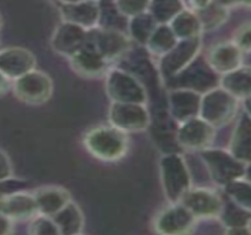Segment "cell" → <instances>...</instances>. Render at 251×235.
<instances>
[{"label":"cell","instance_id":"3957f363","mask_svg":"<svg viewBox=\"0 0 251 235\" xmlns=\"http://www.w3.org/2000/svg\"><path fill=\"white\" fill-rule=\"evenodd\" d=\"M160 175L166 198L177 204L190 189V176L184 160L178 154L165 155L160 161Z\"/></svg>","mask_w":251,"mask_h":235},{"label":"cell","instance_id":"603a6c76","mask_svg":"<svg viewBox=\"0 0 251 235\" xmlns=\"http://www.w3.org/2000/svg\"><path fill=\"white\" fill-rule=\"evenodd\" d=\"M222 89L231 93L236 98L250 97V67L239 66L232 71L224 73L221 79Z\"/></svg>","mask_w":251,"mask_h":235},{"label":"cell","instance_id":"f546056e","mask_svg":"<svg viewBox=\"0 0 251 235\" xmlns=\"http://www.w3.org/2000/svg\"><path fill=\"white\" fill-rule=\"evenodd\" d=\"M226 190L227 195L232 199L235 204H237L245 209L250 210L251 204V192H250V183L249 181H243L242 178L233 180L226 184Z\"/></svg>","mask_w":251,"mask_h":235},{"label":"cell","instance_id":"4316f807","mask_svg":"<svg viewBox=\"0 0 251 235\" xmlns=\"http://www.w3.org/2000/svg\"><path fill=\"white\" fill-rule=\"evenodd\" d=\"M184 8L183 0H150L148 12L157 24H169Z\"/></svg>","mask_w":251,"mask_h":235},{"label":"cell","instance_id":"8992f818","mask_svg":"<svg viewBox=\"0 0 251 235\" xmlns=\"http://www.w3.org/2000/svg\"><path fill=\"white\" fill-rule=\"evenodd\" d=\"M86 43L97 50L107 61L121 58L130 50L131 39L121 30L96 28L87 30Z\"/></svg>","mask_w":251,"mask_h":235},{"label":"cell","instance_id":"6da1fadb","mask_svg":"<svg viewBox=\"0 0 251 235\" xmlns=\"http://www.w3.org/2000/svg\"><path fill=\"white\" fill-rule=\"evenodd\" d=\"M84 146L90 154L101 161H117L129 148L126 133L113 125H100L90 129L84 136Z\"/></svg>","mask_w":251,"mask_h":235},{"label":"cell","instance_id":"cb8c5ba5","mask_svg":"<svg viewBox=\"0 0 251 235\" xmlns=\"http://www.w3.org/2000/svg\"><path fill=\"white\" fill-rule=\"evenodd\" d=\"M172 32L177 39H186V38L198 37L202 32V26H201L200 20L196 13L191 10L180 11L179 13L175 17L174 19L169 23Z\"/></svg>","mask_w":251,"mask_h":235},{"label":"cell","instance_id":"9a60e30c","mask_svg":"<svg viewBox=\"0 0 251 235\" xmlns=\"http://www.w3.org/2000/svg\"><path fill=\"white\" fill-rule=\"evenodd\" d=\"M195 217L179 202L172 204L157 216L154 227L162 234H182L188 233L195 225Z\"/></svg>","mask_w":251,"mask_h":235},{"label":"cell","instance_id":"5bb4252c","mask_svg":"<svg viewBox=\"0 0 251 235\" xmlns=\"http://www.w3.org/2000/svg\"><path fill=\"white\" fill-rule=\"evenodd\" d=\"M0 214L12 221H26L38 214L33 194L16 190L0 196Z\"/></svg>","mask_w":251,"mask_h":235},{"label":"cell","instance_id":"ac0fdd59","mask_svg":"<svg viewBox=\"0 0 251 235\" xmlns=\"http://www.w3.org/2000/svg\"><path fill=\"white\" fill-rule=\"evenodd\" d=\"M206 63L216 73L224 75L241 66L242 51L233 42L221 43L210 50Z\"/></svg>","mask_w":251,"mask_h":235},{"label":"cell","instance_id":"30bf717a","mask_svg":"<svg viewBox=\"0 0 251 235\" xmlns=\"http://www.w3.org/2000/svg\"><path fill=\"white\" fill-rule=\"evenodd\" d=\"M214 137L215 128L201 117H192L180 123L176 135L178 145L189 150H203Z\"/></svg>","mask_w":251,"mask_h":235},{"label":"cell","instance_id":"4fadbf2b","mask_svg":"<svg viewBox=\"0 0 251 235\" xmlns=\"http://www.w3.org/2000/svg\"><path fill=\"white\" fill-rule=\"evenodd\" d=\"M37 59L30 50L18 46L0 50V72L14 81L36 69Z\"/></svg>","mask_w":251,"mask_h":235},{"label":"cell","instance_id":"277c9868","mask_svg":"<svg viewBox=\"0 0 251 235\" xmlns=\"http://www.w3.org/2000/svg\"><path fill=\"white\" fill-rule=\"evenodd\" d=\"M13 92L19 101L31 105L44 104L53 93V82L48 73L33 69L13 81Z\"/></svg>","mask_w":251,"mask_h":235},{"label":"cell","instance_id":"ffe728a7","mask_svg":"<svg viewBox=\"0 0 251 235\" xmlns=\"http://www.w3.org/2000/svg\"><path fill=\"white\" fill-rule=\"evenodd\" d=\"M169 101L171 116L179 123L192 118L200 111L201 96L194 90L182 89L172 91Z\"/></svg>","mask_w":251,"mask_h":235},{"label":"cell","instance_id":"d6a6232c","mask_svg":"<svg viewBox=\"0 0 251 235\" xmlns=\"http://www.w3.org/2000/svg\"><path fill=\"white\" fill-rule=\"evenodd\" d=\"M233 43L238 46V49L242 52L244 51H250V24H247L241 26L238 29V31L236 32L235 40Z\"/></svg>","mask_w":251,"mask_h":235},{"label":"cell","instance_id":"e575fe53","mask_svg":"<svg viewBox=\"0 0 251 235\" xmlns=\"http://www.w3.org/2000/svg\"><path fill=\"white\" fill-rule=\"evenodd\" d=\"M13 221L5 215L0 214V235H6L12 233Z\"/></svg>","mask_w":251,"mask_h":235},{"label":"cell","instance_id":"484cf974","mask_svg":"<svg viewBox=\"0 0 251 235\" xmlns=\"http://www.w3.org/2000/svg\"><path fill=\"white\" fill-rule=\"evenodd\" d=\"M157 25H158L157 22L148 11L131 17L129 18L130 37L136 42L147 45L149 38L152 34Z\"/></svg>","mask_w":251,"mask_h":235},{"label":"cell","instance_id":"ba28073f","mask_svg":"<svg viewBox=\"0 0 251 235\" xmlns=\"http://www.w3.org/2000/svg\"><path fill=\"white\" fill-rule=\"evenodd\" d=\"M201 49V38L192 37L178 39L175 46L162 56L159 61L163 76L172 78L191 64Z\"/></svg>","mask_w":251,"mask_h":235},{"label":"cell","instance_id":"8fae6325","mask_svg":"<svg viewBox=\"0 0 251 235\" xmlns=\"http://www.w3.org/2000/svg\"><path fill=\"white\" fill-rule=\"evenodd\" d=\"M179 204H182L196 219L220 216L223 209V201L220 196L208 188H190L180 199Z\"/></svg>","mask_w":251,"mask_h":235},{"label":"cell","instance_id":"d590c367","mask_svg":"<svg viewBox=\"0 0 251 235\" xmlns=\"http://www.w3.org/2000/svg\"><path fill=\"white\" fill-rule=\"evenodd\" d=\"M212 0H189V4H190L191 11L197 12V11L203 10L211 2Z\"/></svg>","mask_w":251,"mask_h":235},{"label":"cell","instance_id":"e0dca14e","mask_svg":"<svg viewBox=\"0 0 251 235\" xmlns=\"http://www.w3.org/2000/svg\"><path fill=\"white\" fill-rule=\"evenodd\" d=\"M74 71L81 77L95 78L104 75L107 69V61L97 50L92 48L90 44L85 45L79 51L75 52L69 58Z\"/></svg>","mask_w":251,"mask_h":235},{"label":"cell","instance_id":"ab89813d","mask_svg":"<svg viewBox=\"0 0 251 235\" xmlns=\"http://www.w3.org/2000/svg\"><path fill=\"white\" fill-rule=\"evenodd\" d=\"M1 26H2V18L1 16H0V30H1Z\"/></svg>","mask_w":251,"mask_h":235},{"label":"cell","instance_id":"1f68e13d","mask_svg":"<svg viewBox=\"0 0 251 235\" xmlns=\"http://www.w3.org/2000/svg\"><path fill=\"white\" fill-rule=\"evenodd\" d=\"M112 2L123 17L131 18L148 11L150 0H112Z\"/></svg>","mask_w":251,"mask_h":235},{"label":"cell","instance_id":"d6986e66","mask_svg":"<svg viewBox=\"0 0 251 235\" xmlns=\"http://www.w3.org/2000/svg\"><path fill=\"white\" fill-rule=\"evenodd\" d=\"M38 213L53 216L65 205L71 201V195L65 188L58 186L40 187L33 193Z\"/></svg>","mask_w":251,"mask_h":235},{"label":"cell","instance_id":"d4e9b609","mask_svg":"<svg viewBox=\"0 0 251 235\" xmlns=\"http://www.w3.org/2000/svg\"><path fill=\"white\" fill-rule=\"evenodd\" d=\"M177 42V37L175 36L169 24H158L149 38L147 46L149 51L152 54L163 56L174 48Z\"/></svg>","mask_w":251,"mask_h":235},{"label":"cell","instance_id":"7402d4cb","mask_svg":"<svg viewBox=\"0 0 251 235\" xmlns=\"http://www.w3.org/2000/svg\"><path fill=\"white\" fill-rule=\"evenodd\" d=\"M250 116L247 114L239 119L236 125L230 143V152L243 163L250 162V142H251Z\"/></svg>","mask_w":251,"mask_h":235},{"label":"cell","instance_id":"5b68a950","mask_svg":"<svg viewBox=\"0 0 251 235\" xmlns=\"http://www.w3.org/2000/svg\"><path fill=\"white\" fill-rule=\"evenodd\" d=\"M106 90L116 103L144 104L147 102V92L139 79L124 70H111L106 78Z\"/></svg>","mask_w":251,"mask_h":235},{"label":"cell","instance_id":"f1b7e54d","mask_svg":"<svg viewBox=\"0 0 251 235\" xmlns=\"http://www.w3.org/2000/svg\"><path fill=\"white\" fill-rule=\"evenodd\" d=\"M220 217L227 228H237V227H249L250 225V210L245 209L237 204L223 206Z\"/></svg>","mask_w":251,"mask_h":235},{"label":"cell","instance_id":"4dcf8cb0","mask_svg":"<svg viewBox=\"0 0 251 235\" xmlns=\"http://www.w3.org/2000/svg\"><path fill=\"white\" fill-rule=\"evenodd\" d=\"M28 234L32 235H60L59 229L52 216L38 213L31 219L28 226Z\"/></svg>","mask_w":251,"mask_h":235},{"label":"cell","instance_id":"83f0119b","mask_svg":"<svg viewBox=\"0 0 251 235\" xmlns=\"http://www.w3.org/2000/svg\"><path fill=\"white\" fill-rule=\"evenodd\" d=\"M196 16L200 20L202 30H214L217 29L218 26L226 22L227 17H229V11L227 7L223 6L218 1L212 0L211 2L203 10L197 11Z\"/></svg>","mask_w":251,"mask_h":235},{"label":"cell","instance_id":"7a4b0ae2","mask_svg":"<svg viewBox=\"0 0 251 235\" xmlns=\"http://www.w3.org/2000/svg\"><path fill=\"white\" fill-rule=\"evenodd\" d=\"M237 113V98L224 89H212L201 97L200 114L214 128L223 127L235 117Z\"/></svg>","mask_w":251,"mask_h":235},{"label":"cell","instance_id":"7c38bea8","mask_svg":"<svg viewBox=\"0 0 251 235\" xmlns=\"http://www.w3.org/2000/svg\"><path fill=\"white\" fill-rule=\"evenodd\" d=\"M86 39V29L63 20L52 34L51 46L58 55L70 58L85 45Z\"/></svg>","mask_w":251,"mask_h":235},{"label":"cell","instance_id":"74e56055","mask_svg":"<svg viewBox=\"0 0 251 235\" xmlns=\"http://www.w3.org/2000/svg\"><path fill=\"white\" fill-rule=\"evenodd\" d=\"M217 1L223 5V6L230 7V6H235V5H238V4H244V2L249 4L250 0H217Z\"/></svg>","mask_w":251,"mask_h":235},{"label":"cell","instance_id":"836d02e7","mask_svg":"<svg viewBox=\"0 0 251 235\" xmlns=\"http://www.w3.org/2000/svg\"><path fill=\"white\" fill-rule=\"evenodd\" d=\"M12 163L6 152L0 150V182L12 177Z\"/></svg>","mask_w":251,"mask_h":235},{"label":"cell","instance_id":"9c48e42d","mask_svg":"<svg viewBox=\"0 0 251 235\" xmlns=\"http://www.w3.org/2000/svg\"><path fill=\"white\" fill-rule=\"evenodd\" d=\"M109 119L111 125L124 133H138L145 130L150 123V116L144 104L116 103L111 105Z\"/></svg>","mask_w":251,"mask_h":235},{"label":"cell","instance_id":"44dd1931","mask_svg":"<svg viewBox=\"0 0 251 235\" xmlns=\"http://www.w3.org/2000/svg\"><path fill=\"white\" fill-rule=\"evenodd\" d=\"M52 219L59 229L60 235H75L81 233L84 228V214L78 205L70 201L55 213Z\"/></svg>","mask_w":251,"mask_h":235},{"label":"cell","instance_id":"52a82bcc","mask_svg":"<svg viewBox=\"0 0 251 235\" xmlns=\"http://www.w3.org/2000/svg\"><path fill=\"white\" fill-rule=\"evenodd\" d=\"M202 157L210 175L218 184L226 186L229 182L244 176V163L237 160L230 151L203 149Z\"/></svg>","mask_w":251,"mask_h":235},{"label":"cell","instance_id":"f35d334b","mask_svg":"<svg viewBox=\"0 0 251 235\" xmlns=\"http://www.w3.org/2000/svg\"><path fill=\"white\" fill-rule=\"evenodd\" d=\"M60 5L64 4H75V2H79V1H84V0H57Z\"/></svg>","mask_w":251,"mask_h":235},{"label":"cell","instance_id":"2e32d148","mask_svg":"<svg viewBox=\"0 0 251 235\" xmlns=\"http://www.w3.org/2000/svg\"><path fill=\"white\" fill-rule=\"evenodd\" d=\"M60 14L64 22L90 30L99 24L100 4L99 0H84L75 4H64L60 5Z\"/></svg>","mask_w":251,"mask_h":235},{"label":"cell","instance_id":"8d00e7d4","mask_svg":"<svg viewBox=\"0 0 251 235\" xmlns=\"http://www.w3.org/2000/svg\"><path fill=\"white\" fill-rule=\"evenodd\" d=\"M10 79L5 77L1 72H0V95L5 93L10 88Z\"/></svg>","mask_w":251,"mask_h":235}]
</instances>
